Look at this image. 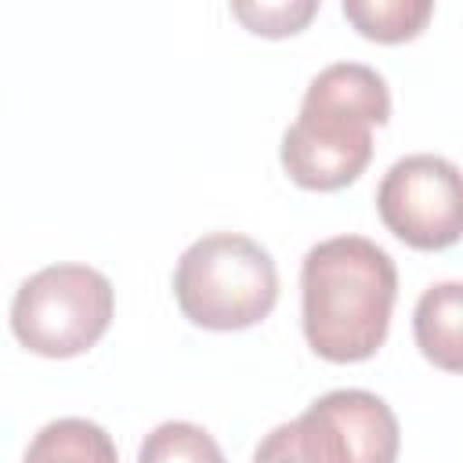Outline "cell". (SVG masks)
<instances>
[{
	"label": "cell",
	"instance_id": "10",
	"mask_svg": "<svg viewBox=\"0 0 463 463\" xmlns=\"http://www.w3.org/2000/svg\"><path fill=\"white\" fill-rule=\"evenodd\" d=\"M137 463H224V452L199 423L166 420L145 434Z\"/></svg>",
	"mask_w": 463,
	"mask_h": 463
},
{
	"label": "cell",
	"instance_id": "3",
	"mask_svg": "<svg viewBox=\"0 0 463 463\" xmlns=\"http://www.w3.org/2000/svg\"><path fill=\"white\" fill-rule=\"evenodd\" d=\"M174 300L192 326L239 333L275 311L279 268L257 239L210 232L181 253L174 268Z\"/></svg>",
	"mask_w": 463,
	"mask_h": 463
},
{
	"label": "cell",
	"instance_id": "7",
	"mask_svg": "<svg viewBox=\"0 0 463 463\" xmlns=\"http://www.w3.org/2000/svg\"><path fill=\"white\" fill-rule=\"evenodd\" d=\"M459 329H463V286L459 282L427 286L412 311V336L420 354L445 373H459L463 369Z\"/></svg>",
	"mask_w": 463,
	"mask_h": 463
},
{
	"label": "cell",
	"instance_id": "6",
	"mask_svg": "<svg viewBox=\"0 0 463 463\" xmlns=\"http://www.w3.org/2000/svg\"><path fill=\"white\" fill-rule=\"evenodd\" d=\"M376 213L412 250H449L463 232V188L452 159L434 152L402 156L376 188Z\"/></svg>",
	"mask_w": 463,
	"mask_h": 463
},
{
	"label": "cell",
	"instance_id": "11",
	"mask_svg": "<svg viewBox=\"0 0 463 463\" xmlns=\"http://www.w3.org/2000/svg\"><path fill=\"white\" fill-rule=\"evenodd\" d=\"M232 14L257 36H297L315 14L318 4L315 0H300V4H232Z\"/></svg>",
	"mask_w": 463,
	"mask_h": 463
},
{
	"label": "cell",
	"instance_id": "2",
	"mask_svg": "<svg viewBox=\"0 0 463 463\" xmlns=\"http://www.w3.org/2000/svg\"><path fill=\"white\" fill-rule=\"evenodd\" d=\"M391 119L387 80L362 61H333L311 76L297 119L286 127L279 163L307 192L354 184L373 159V127Z\"/></svg>",
	"mask_w": 463,
	"mask_h": 463
},
{
	"label": "cell",
	"instance_id": "1",
	"mask_svg": "<svg viewBox=\"0 0 463 463\" xmlns=\"http://www.w3.org/2000/svg\"><path fill=\"white\" fill-rule=\"evenodd\" d=\"M398 268L365 235L315 242L300 264V326L307 347L336 365L373 358L391 329Z\"/></svg>",
	"mask_w": 463,
	"mask_h": 463
},
{
	"label": "cell",
	"instance_id": "8",
	"mask_svg": "<svg viewBox=\"0 0 463 463\" xmlns=\"http://www.w3.org/2000/svg\"><path fill=\"white\" fill-rule=\"evenodd\" d=\"M22 463H119V456L116 441L101 423L83 416H61L33 434Z\"/></svg>",
	"mask_w": 463,
	"mask_h": 463
},
{
	"label": "cell",
	"instance_id": "9",
	"mask_svg": "<svg viewBox=\"0 0 463 463\" xmlns=\"http://www.w3.org/2000/svg\"><path fill=\"white\" fill-rule=\"evenodd\" d=\"M340 11L365 40L405 43L427 29L434 4L430 0H344Z\"/></svg>",
	"mask_w": 463,
	"mask_h": 463
},
{
	"label": "cell",
	"instance_id": "4",
	"mask_svg": "<svg viewBox=\"0 0 463 463\" xmlns=\"http://www.w3.org/2000/svg\"><path fill=\"white\" fill-rule=\"evenodd\" d=\"M398 445V416L380 394L336 387L279 423L257 445L253 463H394Z\"/></svg>",
	"mask_w": 463,
	"mask_h": 463
},
{
	"label": "cell",
	"instance_id": "5",
	"mask_svg": "<svg viewBox=\"0 0 463 463\" xmlns=\"http://www.w3.org/2000/svg\"><path fill=\"white\" fill-rule=\"evenodd\" d=\"M116 289L90 264H51L29 275L11 300L14 340L40 358H76L112 326Z\"/></svg>",
	"mask_w": 463,
	"mask_h": 463
}]
</instances>
